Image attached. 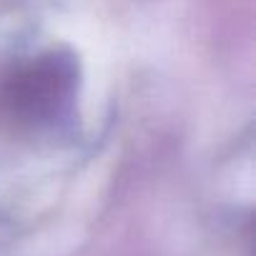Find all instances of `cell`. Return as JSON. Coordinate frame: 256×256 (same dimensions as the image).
I'll list each match as a JSON object with an SVG mask.
<instances>
[{
    "instance_id": "cell-1",
    "label": "cell",
    "mask_w": 256,
    "mask_h": 256,
    "mask_svg": "<svg viewBox=\"0 0 256 256\" xmlns=\"http://www.w3.org/2000/svg\"><path fill=\"white\" fill-rule=\"evenodd\" d=\"M78 88L73 56L50 50L20 63L0 88V103L20 126H50L68 113Z\"/></svg>"
}]
</instances>
